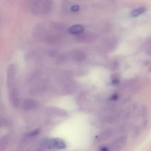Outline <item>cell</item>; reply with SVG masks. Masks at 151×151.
<instances>
[{"label": "cell", "mask_w": 151, "mask_h": 151, "mask_svg": "<svg viewBox=\"0 0 151 151\" xmlns=\"http://www.w3.org/2000/svg\"><path fill=\"white\" fill-rule=\"evenodd\" d=\"M73 57L75 60L77 61H81L85 58L84 53L82 51H76L73 53Z\"/></svg>", "instance_id": "8992f818"}, {"label": "cell", "mask_w": 151, "mask_h": 151, "mask_svg": "<svg viewBox=\"0 0 151 151\" xmlns=\"http://www.w3.org/2000/svg\"><path fill=\"white\" fill-rule=\"evenodd\" d=\"M84 30L83 26L79 24H76L70 27L69 29V32L72 34H80L83 32Z\"/></svg>", "instance_id": "3957f363"}, {"label": "cell", "mask_w": 151, "mask_h": 151, "mask_svg": "<svg viewBox=\"0 0 151 151\" xmlns=\"http://www.w3.org/2000/svg\"><path fill=\"white\" fill-rule=\"evenodd\" d=\"M45 145L52 148L63 149L66 147V145L63 140L60 139H52L45 142Z\"/></svg>", "instance_id": "6da1fadb"}, {"label": "cell", "mask_w": 151, "mask_h": 151, "mask_svg": "<svg viewBox=\"0 0 151 151\" xmlns=\"http://www.w3.org/2000/svg\"><path fill=\"white\" fill-rule=\"evenodd\" d=\"M37 106V102L32 99H26L24 101V108L25 110H29L35 108Z\"/></svg>", "instance_id": "5b68a950"}, {"label": "cell", "mask_w": 151, "mask_h": 151, "mask_svg": "<svg viewBox=\"0 0 151 151\" xmlns=\"http://www.w3.org/2000/svg\"><path fill=\"white\" fill-rule=\"evenodd\" d=\"M70 10L72 12H77V11H79V6H77V5L72 6Z\"/></svg>", "instance_id": "9c48e42d"}, {"label": "cell", "mask_w": 151, "mask_h": 151, "mask_svg": "<svg viewBox=\"0 0 151 151\" xmlns=\"http://www.w3.org/2000/svg\"><path fill=\"white\" fill-rule=\"evenodd\" d=\"M40 132L39 129H36L35 130L33 131V132H30L29 134L27 135V137H32L34 136H37V134H39Z\"/></svg>", "instance_id": "ba28073f"}, {"label": "cell", "mask_w": 151, "mask_h": 151, "mask_svg": "<svg viewBox=\"0 0 151 151\" xmlns=\"http://www.w3.org/2000/svg\"><path fill=\"white\" fill-rule=\"evenodd\" d=\"M15 77V68L14 65H10L9 67L7 72V86L9 87L13 85Z\"/></svg>", "instance_id": "7a4b0ae2"}, {"label": "cell", "mask_w": 151, "mask_h": 151, "mask_svg": "<svg viewBox=\"0 0 151 151\" xmlns=\"http://www.w3.org/2000/svg\"><path fill=\"white\" fill-rule=\"evenodd\" d=\"M146 9L145 7H140L138 9L133 10L131 13V16L132 17H137L140 15L145 12Z\"/></svg>", "instance_id": "52a82bcc"}, {"label": "cell", "mask_w": 151, "mask_h": 151, "mask_svg": "<svg viewBox=\"0 0 151 151\" xmlns=\"http://www.w3.org/2000/svg\"><path fill=\"white\" fill-rule=\"evenodd\" d=\"M9 99L12 106H14L15 107H16L18 106L19 100H18L17 93L15 90H12L10 91L9 93Z\"/></svg>", "instance_id": "277c9868"}]
</instances>
